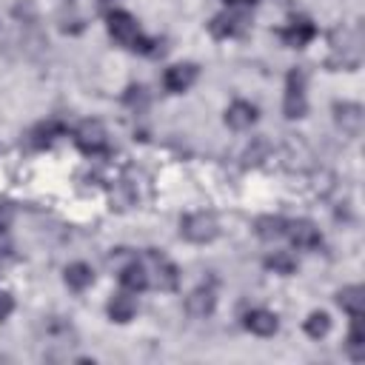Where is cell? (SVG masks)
I'll return each mask as SVG.
<instances>
[{
	"label": "cell",
	"instance_id": "cell-1",
	"mask_svg": "<svg viewBox=\"0 0 365 365\" xmlns=\"http://www.w3.org/2000/svg\"><path fill=\"white\" fill-rule=\"evenodd\" d=\"M359 63H362V31H359V26L336 29L331 34V57L325 60V66L331 71H339V68L354 71V68H359Z\"/></svg>",
	"mask_w": 365,
	"mask_h": 365
},
{
	"label": "cell",
	"instance_id": "cell-2",
	"mask_svg": "<svg viewBox=\"0 0 365 365\" xmlns=\"http://www.w3.org/2000/svg\"><path fill=\"white\" fill-rule=\"evenodd\" d=\"M217 234H220V222H217V217L211 211H194V214H185L180 220V237L188 240V242L205 245Z\"/></svg>",
	"mask_w": 365,
	"mask_h": 365
},
{
	"label": "cell",
	"instance_id": "cell-3",
	"mask_svg": "<svg viewBox=\"0 0 365 365\" xmlns=\"http://www.w3.org/2000/svg\"><path fill=\"white\" fill-rule=\"evenodd\" d=\"M308 111V100H305V71L302 68H291L285 77V97H282V114L288 120H299Z\"/></svg>",
	"mask_w": 365,
	"mask_h": 365
},
{
	"label": "cell",
	"instance_id": "cell-4",
	"mask_svg": "<svg viewBox=\"0 0 365 365\" xmlns=\"http://www.w3.org/2000/svg\"><path fill=\"white\" fill-rule=\"evenodd\" d=\"M74 145L88 154V157H97V154H106L108 151V134L103 128L100 120H83L77 128H74Z\"/></svg>",
	"mask_w": 365,
	"mask_h": 365
},
{
	"label": "cell",
	"instance_id": "cell-5",
	"mask_svg": "<svg viewBox=\"0 0 365 365\" xmlns=\"http://www.w3.org/2000/svg\"><path fill=\"white\" fill-rule=\"evenodd\" d=\"M106 29H108V34H111L120 46H125V48H137V43L143 40L137 20H134L128 11H123V9H114V11L106 14Z\"/></svg>",
	"mask_w": 365,
	"mask_h": 365
},
{
	"label": "cell",
	"instance_id": "cell-6",
	"mask_svg": "<svg viewBox=\"0 0 365 365\" xmlns=\"http://www.w3.org/2000/svg\"><path fill=\"white\" fill-rule=\"evenodd\" d=\"M148 282H154L160 291H177V285H180V271H177V265L165 257V254H160V251H148Z\"/></svg>",
	"mask_w": 365,
	"mask_h": 365
},
{
	"label": "cell",
	"instance_id": "cell-7",
	"mask_svg": "<svg viewBox=\"0 0 365 365\" xmlns=\"http://www.w3.org/2000/svg\"><path fill=\"white\" fill-rule=\"evenodd\" d=\"M331 111H334V123H336V128H339L345 137H359V134H362L365 111H362V106H359V103L336 100Z\"/></svg>",
	"mask_w": 365,
	"mask_h": 365
},
{
	"label": "cell",
	"instance_id": "cell-8",
	"mask_svg": "<svg viewBox=\"0 0 365 365\" xmlns=\"http://www.w3.org/2000/svg\"><path fill=\"white\" fill-rule=\"evenodd\" d=\"M208 31L217 37V40H225V37H240L248 31V14L242 9H228L222 14H217L211 23H208Z\"/></svg>",
	"mask_w": 365,
	"mask_h": 365
},
{
	"label": "cell",
	"instance_id": "cell-9",
	"mask_svg": "<svg viewBox=\"0 0 365 365\" xmlns=\"http://www.w3.org/2000/svg\"><path fill=\"white\" fill-rule=\"evenodd\" d=\"M285 237H288L291 245L299 248V251H314V248L322 245V234H319V228H317L311 220H291V222L285 225Z\"/></svg>",
	"mask_w": 365,
	"mask_h": 365
},
{
	"label": "cell",
	"instance_id": "cell-10",
	"mask_svg": "<svg viewBox=\"0 0 365 365\" xmlns=\"http://www.w3.org/2000/svg\"><path fill=\"white\" fill-rule=\"evenodd\" d=\"M214 308H217V288H214L211 282L197 285V288L185 297V311H188L191 317H197V319L211 317V314H214Z\"/></svg>",
	"mask_w": 365,
	"mask_h": 365
},
{
	"label": "cell",
	"instance_id": "cell-11",
	"mask_svg": "<svg viewBox=\"0 0 365 365\" xmlns=\"http://www.w3.org/2000/svg\"><path fill=\"white\" fill-rule=\"evenodd\" d=\"M197 74H200V68H197L194 63H177V66H168V68H165L163 86H165V91H171V94H182V91H188V88L194 86Z\"/></svg>",
	"mask_w": 365,
	"mask_h": 365
},
{
	"label": "cell",
	"instance_id": "cell-12",
	"mask_svg": "<svg viewBox=\"0 0 365 365\" xmlns=\"http://www.w3.org/2000/svg\"><path fill=\"white\" fill-rule=\"evenodd\" d=\"M279 37H282L285 46L302 48L305 43H311V40L317 37V26H314L311 20H305V17H297V20H291L285 29H279Z\"/></svg>",
	"mask_w": 365,
	"mask_h": 365
},
{
	"label": "cell",
	"instance_id": "cell-13",
	"mask_svg": "<svg viewBox=\"0 0 365 365\" xmlns=\"http://www.w3.org/2000/svg\"><path fill=\"white\" fill-rule=\"evenodd\" d=\"M242 325H245V331H251V334H257V336H274V334L279 331L277 314H271V311H265V308L248 311V314L242 317Z\"/></svg>",
	"mask_w": 365,
	"mask_h": 365
},
{
	"label": "cell",
	"instance_id": "cell-14",
	"mask_svg": "<svg viewBox=\"0 0 365 365\" xmlns=\"http://www.w3.org/2000/svg\"><path fill=\"white\" fill-rule=\"evenodd\" d=\"M257 123V106L245 103V100H234L228 108H225V125L234 128V131H245Z\"/></svg>",
	"mask_w": 365,
	"mask_h": 365
},
{
	"label": "cell",
	"instance_id": "cell-15",
	"mask_svg": "<svg viewBox=\"0 0 365 365\" xmlns=\"http://www.w3.org/2000/svg\"><path fill=\"white\" fill-rule=\"evenodd\" d=\"M120 285L131 294H140L148 288V271L140 259H128L123 268H120Z\"/></svg>",
	"mask_w": 365,
	"mask_h": 365
},
{
	"label": "cell",
	"instance_id": "cell-16",
	"mask_svg": "<svg viewBox=\"0 0 365 365\" xmlns=\"http://www.w3.org/2000/svg\"><path fill=\"white\" fill-rule=\"evenodd\" d=\"M106 311H108V317H111V322H131L134 319V314H137V299L131 297V291H120V294H114L111 299H108V305H106Z\"/></svg>",
	"mask_w": 365,
	"mask_h": 365
},
{
	"label": "cell",
	"instance_id": "cell-17",
	"mask_svg": "<svg viewBox=\"0 0 365 365\" xmlns=\"http://www.w3.org/2000/svg\"><path fill=\"white\" fill-rule=\"evenodd\" d=\"M336 305L348 317H365V288L362 285H345L336 291Z\"/></svg>",
	"mask_w": 365,
	"mask_h": 365
},
{
	"label": "cell",
	"instance_id": "cell-18",
	"mask_svg": "<svg viewBox=\"0 0 365 365\" xmlns=\"http://www.w3.org/2000/svg\"><path fill=\"white\" fill-rule=\"evenodd\" d=\"M285 225H288V220H285V217H274V214H265V217H259V220L254 222V231H257V237H259V240H265V242H274V240L285 237Z\"/></svg>",
	"mask_w": 365,
	"mask_h": 365
},
{
	"label": "cell",
	"instance_id": "cell-19",
	"mask_svg": "<svg viewBox=\"0 0 365 365\" xmlns=\"http://www.w3.org/2000/svg\"><path fill=\"white\" fill-rule=\"evenodd\" d=\"M63 279H66V285H68L71 291H86V288L94 282V271H91V265H86V262H71V265L66 268Z\"/></svg>",
	"mask_w": 365,
	"mask_h": 365
},
{
	"label": "cell",
	"instance_id": "cell-20",
	"mask_svg": "<svg viewBox=\"0 0 365 365\" xmlns=\"http://www.w3.org/2000/svg\"><path fill=\"white\" fill-rule=\"evenodd\" d=\"M345 348H348V356H351L354 362H362V359H365V331H362V317H351V331H348Z\"/></svg>",
	"mask_w": 365,
	"mask_h": 365
},
{
	"label": "cell",
	"instance_id": "cell-21",
	"mask_svg": "<svg viewBox=\"0 0 365 365\" xmlns=\"http://www.w3.org/2000/svg\"><path fill=\"white\" fill-rule=\"evenodd\" d=\"M265 268H271L274 274L288 277V274H294V271H297V259H294L288 251H274V254H268V257H265Z\"/></svg>",
	"mask_w": 365,
	"mask_h": 365
},
{
	"label": "cell",
	"instance_id": "cell-22",
	"mask_svg": "<svg viewBox=\"0 0 365 365\" xmlns=\"http://www.w3.org/2000/svg\"><path fill=\"white\" fill-rule=\"evenodd\" d=\"M328 331H331V317L325 311H311L308 319H305V334L311 339H322Z\"/></svg>",
	"mask_w": 365,
	"mask_h": 365
},
{
	"label": "cell",
	"instance_id": "cell-23",
	"mask_svg": "<svg viewBox=\"0 0 365 365\" xmlns=\"http://www.w3.org/2000/svg\"><path fill=\"white\" fill-rule=\"evenodd\" d=\"M57 134H63V125L57 123V120H48V123H43V125H37V131H34V145H51V140L57 137Z\"/></svg>",
	"mask_w": 365,
	"mask_h": 365
},
{
	"label": "cell",
	"instance_id": "cell-24",
	"mask_svg": "<svg viewBox=\"0 0 365 365\" xmlns=\"http://www.w3.org/2000/svg\"><path fill=\"white\" fill-rule=\"evenodd\" d=\"M11 311H14V297H11L6 288H0V322L9 319Z\"/></svg>",
	"mask_w": 365,
	"mask_h": 365
},
{
	"label": "cell",
	"instance_id": "cell-25",
	"mask_svg": "<svg viewBox=\"0 0 365 365\" xmlns=\"http://www.w3.org/2000/svg\"><path fill=\"white\" fill-rule=\"evenodd\" d=\"M9 248H11V245H9V240H6V234L0 231V259H3V257H9Z\"/></svg>",
	"mask_w": 365,
	"mask_h": 365
},
{
	"label": "cell",
	"instance_id": "cell-26",
	"mask_svg": "<svg viewBox=\"0 0 365 365\" xmlns=\"http://www.w3.org/2000/svg\"><path fill=\"white\" fill-rule=\"evenodd\" d=\"M228 6H234V9H245V6H254L257 0H225Z\"/></svg>",
	"mask_w": 365,
	"mask_h": 365
}]
</instances>
